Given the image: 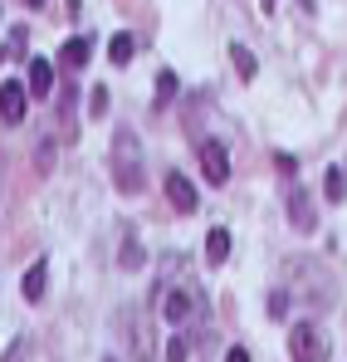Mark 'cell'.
I'll list each match as a JSON object with an SVG mask.
<instances>
[{
  "label": "cell",
  "instance_id": "obj_14",
  "mask_svg": "<svg viewBox=\"0 0 347 362\" xmlns=\"http://www.w3.org/2000/svg\"><path fill=\"white\" fill-rule=\"evenodd\" d=\"M117 264H122V269H142V264H147L142 245H137V240H122V255H117Z\"/></svg>",
  "mask_w": 347,
  "mask_h": 362
},
{
  "label": "cell",
  "instance_id": "obj_22",
  "mask_svg": "<svg viewBox=\"0 0 347 362\" xmlns=\"http://www.w3.org/2000/svg\"><path fill=\"white\" fill-rule=\"evenodd\" d=\"M25 5H45V0H25Z\"/></svg>",
  "mask_w": 347,
  "mask_h": 362
},
{
  "label": "cell",
  "instance_id": "obj_2",
  "mask_svg": "<svg viewBox=\"0 0 347 362\" xmlns=\"http://www.w3.org/2000/svg\"><path fill=\"white\" fill-rule=\"evenodd\" d=\"M113 172H117V191H142V152H137V137L132 132H117Z\"/></svg>",
  "mask_w": 347,
  "mask_h": 362
},
{
  "label": "cell",
  "instance_id": "obj_18",
  "mask_svg": "<svg viewBox=\"0 0 347 362\" xmlns=\"http://www.w3.org/2000/svg\"><path fill=\"white\" fill-rule=\"evenodd\" d=\"M88 113H93V118L108 113V88H93V93H88Z\"/></svg>",
  "mask_w": 347,
  "mask_h": 362
},
{
  "label": "cell",
  "instance_id": "obj_5",
  "mask_svg": "<svg viewBox=\"0 0 347 362\" xmlns=\"http://www.w3.org/2000/svg\"><path fill=\"white\" fill-rule=\"evenodd\" d=\"M25 113H30V83H20V78L0 83V118L5 122H25Z\"/></svg>",
  "mask_w": 347,
  "mask_h": 362
},
{
  "label": "cell",
  "instance_id": "obj_19",
  "mask_svg": "<svg viewBox=\"0 0 347 362\" xmlns=\"http://www.w3.org/2000/svg\"><path fill=\"white\" fill-rule=\"evenodd\" d=\"M186 353H191V343H186V338H172V343H167V358H186Z\"/></svg>",
  "mask_w": 347,
  "mask_h": 362
},
{
  "label": "cell",
  "instance_id": "obj_20",
  "mask_svg": "<svg viewBox=\"0 0 347 362\" xmlns=\"http://www.w3.org/2000/svg\"><path fill=\"white\" fill-rule=\"evenodd\" d=\"M274 5H279V0H264V10H274Z\"/></svg>",
  "mask_w": 347,
  "mask_h": 362
},
{
  "label": "cell",
  "instance_id": "obj_17",
  "mask_svg": "<svg viewBox=\"0 0 347 362\" xmlns=\"http://www.w3.org/2000/svg\"><path fill=\"white\" fill-rule=\"evenodd\" d=\"M289 303H293V289H274V294H269V313H274V318H284V313H289Z\"/></svg>",
  "mask_w": 347,
  "mask_h": 362
},
{
  "label": "cell",
  "instance_id": "obj_16",
  "mask_svg": "<svg viewBox=\"0 0 347 362\" xmlns=\"http://www.w3.org/2000/svg\"><path fill=\"white\" fill-rule=\"evenodd\" d=\"M157 93H162V98H157V103H172L176 93H181V83H176V74H167V69H162V74H157Z\"/></svg>",
  "mask_w": 347,
  "mask_h": 362
},
{
  "label": "cell",
  "instance_id": "obj_8",
  "mask_svg": "<svg viewBox=\"0 0 347 362\" xmlns=\"http://www.w3.org/2000/svg\"><path fill=\"white\" fill-rule=\"evenodd\" d=\"M45 284H49V259H35V264L25 269L20 289H25V299H30V303H40V299H45Z\"/></svg>",
  "mask_w": 347,
  "mask_h": 362
},
{
  "label": "cell",
  "instance_id": "obj_13",
  "mask_svg": "<svg viewBox=\"0 0 347 362\" xmlns=\"http://www.w3.org/2000/svg\"><path fill=\"white\" fill-rule=\"evenodd\" d=\"M230 59H235V74H240V78H254V74H259V64H254V54H249L245 45H230Z\"/></svg>",
  "mask_w": 347,
  "mask_h": 362
},
{
  "label": "cell",
  "instance_id": "obj_15",
  "mask_svg": "<svg viewBox=\"0 0 347 362\" xmlns=\"http://www.w3.org/2000/svg\"><path fill=\"white\" fill-rule=\"evenodd\" d=\"M323 196H328L333 206H338V201H343V196H347V181H343V172H338V167H333V172L323 177Z\"/></svg>",
  "mask_w": 347,
  "mask_h": 362
},
{
  "label": "cell",
  "instance_id": "obj_12",
  "mask_svg": "<svg viewBox=\"0 0 347 362\" xmlns=\"http://www.w3.org/2000/svg\"><path fill=\"white\" fill-rule=\"evenodd\" d=\"M132 54H137V40H132L127 30H117L113 40H108V59L113 64H132Z\"/></svg>",
  "mask_w": 347,
  "mask_h": 362
},
{
  "label": "cell",
  "instance_id": "obj_1",
  "mask_svg": "<svg viewBox=\"0 0 347 362\" xmlns=\"http://www.w3.org/2000/svg\"><path fill=\"white\" fill-rule=\"evenodd\" d=\"M157 294H162V318H167L172 328L191 323V318H201V308H206L201 289H196L191 279H181V284H162Z\"/></svg>",
  "mask_w": 347,
  "mask_h": 362
},
{
  "label": "cell",
  "instance_id": "obj_6",
  "mask_svg": "<svg viewBox=\"0 0 347 362\" xmlns=\"http://www.w3.org/2000/svg\"><path fill=\"white\" fill-rule=\"evenodd\" d=\"M162 191H167V201H172L181 216H191L196 206H201V196H196V186L181 177V172H167V181H162Z\"/></svg>",
  "mask_w": 347,
  "mask_h": 362
},
{
  "label": "cell",
  "instance_id": "obj_11",
  "mask_svg": "<svg viewBox=\"0 0 347 362\" xmlns=\"http://www.w3.org/2000/svg\"><path fill=\"white\" fill-rule=\"evenodd\" d=\"M88 54H93V40H83V35H78V40H69V45L59 49V59L69 64V69H83V64H88Z\"/></svg>",
  "mask_w": 347,
  "mask_h": 362
},
{
  "label": "cell",
  "instance_id": "obj_10",
  "mask_svg": "<svg viewBox=\"0 0 347 362\" xmlns=\"http://www.w3.org/2000/svg\"><path fill=\"white\" fill-rule=\"evenodd\" d=\"M206 259H211V264H225V259H230V230H225V226H216V230L206 235Z\"/></svg>",
  "mask_w": 347,
  "mask_h": 362
},
{
  "label": "cell",
  "instance_id": "obj_3",
  "mask_svg": "<svg viewBox=\"0 0 347 362\" xmlns=\"http://www.w3.org/2000/svg\"><path fill=\"white\" fill-rule=\"evenodd\" d=\"M284 206H289V221H293V230H298V235H313V230H318V206H313L308 186L289 181V191H284Z\"/></svg>",
  "mask_w": 347,
  "mask_h": 362
},
{
  "label": "cell",
  "instance_id": "obj_21",
  "mask_svg": "<svg viewBox=\"0 0 347 362\" xmlns=\"http://www.w3.org/2000/svg\"><path fill=\"white\" fill-rule=\"evenodd\" d=\"M5 49H10V45H0V59H5Z\"/></svg>",
  "mask_w": 347,
  "mask_h": 362
},
{
  "label": "cell",
  "instance_id": "obj_7",
  "mask_svg": "<svg viewBox=\"0 0 347 362\" xmlns=\"http://www.w3.org/2000/svg\"><path fill=\"white\" fill-rule=\"evenodd\" d=\"M201 172L211 177V186H225L230 181V157L220 142H201Z\"/></svg>",
  "mask_w": 347,
  "mask_h": 362
},
{
  "label": "cell",
  "instance_id": "obj_4",
  "mask_svg": "<svg viewBox=\"0 0 347 362\" xmlns=\"http://www.w3.org/2000/svg\"><path fill=\"white\" fill-rule=\"evenodd\" d=\"M289 358L323 362V358H328V338H323L313 323H293V328H289Z\"/></svg>",
  "mask_w": 347,
  "mask_h": 362
},
{
  "label": "cell",
  "instance_id": "obj_9",
  "mask_svg": "<svg viewBox=\"0 0 347 362\" xmlns=\"http://www.w3.org/2000/svg\"><path fill=\"white\" fill-rule=\"evenodd\" d=\"M30 93L35 98H49L54 93V64L49 59H30Z\"/></svg>",
  "mask_w": 347,
  "mask_h": 362
}]
</instances>
